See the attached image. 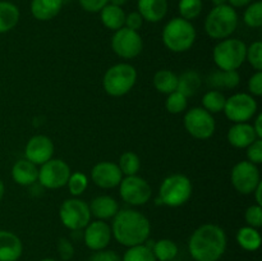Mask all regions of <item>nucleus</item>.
Wrapping results in <instances>:
<instances>
[{"instance_id":"nucleus-1","label":"nucleus","mask_w":262,"mask_h":261,"mask_svg":"<svg viewBox=\"0 0 262 261\" xmlns=\"http://www.w3.org/2000/svg\"><path fill=\"white\" fill-rule=\"evenodd\" d=\"M188 250L194 261H219L227 250V234L216 224H204L192 233Z\"/></svg>"},{"instance_id":"nucleus-2","label":"nucleus","mask_w":262,"mask_h":261,"mask_svg":"<svg viewBox=\"0 0 262 261\" xmlns=\"http://www.w3.org/2000/svg\"><path fill=\"white\" fill-rule=\"evenodd\" d=\"M110 228L115 240L125 247L143 245L151 232L150 220L142 212L133 209L119 210L113 217Z\"/></svg>"},{"instance_id":"nucleus-3","label":"nucleus","mask_w":262,"mask_h":261,"mask_svg":"<svg viewBox=\"0 0 262 261\" xmlns=\"http://www.w3.org/2000/svg\"><path fill=\"white\" fill-rule=\"evenodd\" d=\"M196 30L189 20L182 17L173 18L163 28V42L173 53H184L193 46Z\"/></svg>"},{"instance_id":"nucleus-4","label":"nucleus","mask_w":262,"mask_h":261,"mask_svg":"<svg viewBox=\"0 0 262 261\" xmlns=\"http://www.w3.org/2000/svg\"><path fill=\"white\" fill-rule=\"evenodd\" d=\"M238 14L229 4L214 7L205 19V31L215 40H224L237 30Z\"/></svg>"},{"instance_id":"nucleus-5","label":"nucleus","mask_w":262,"mask_h":261,"mask_svg":"<svg viewBox=\"0 0 262 261\" xmlns=\"http://www.w3.org/2000/svg\"><path fill=\"white\" fill-rule=\"evenodd\" d=\"M137 81V71L128 63H118L110 67L104 74L102 86L110 96L119 97L133 89Z\"/></svg>"},{"instance_id":"nucleus-6","label":"nucleus","mask_w":262,"mask_h":261,"mask_svg":"<svg viewBox=\"0 0 262 261\" xmlns=\"http://www.w3.org/2000/svg\"><path fill=\"white\" fill-rule=\"evenodd\" d=\"M247 45L239 38L220 40L212 51V58L217 68L223 71H237L246 61Z\"/></svg>"},{"instance_id":"nucleus-7","label":"nucleus","mask_w":262,"mask_h":261,"mask_svg":"<svg viewBox=\"0 0 262 261\" xmlns=\"http://www.w3.org/2000/svg\"><path fill=\"white\" fill-rule=\"evenodd\" d=\"M192 196V182L184 174H171L166 177L159 189L161 204L170 207H179Z\"/></svg>"},{"instance_id":"nucleus-8","label":"nucleus","mask_w":262,"mask_h":261,"mask_svg":"<svg viewBox=\"0 0 262 261\" xmlns=\"http://www.w3.org/2000/svg\"><path fill=\"white\" fill-rule=\"evenodd\" d=\"M59 217L66 228L77 232L86 228L91 220L89 205L79 199H68L59 209Z\"/></svg>"},{"instance_id":"nucleus-9","label":"nucleus","mask_w":262,"mask_h":261,"mask_svg":"<svg viewBox=\"0 0 262 261\" xmlns=\"http://www.w3.org/2000/svg\"><path fill=\"white\" fill-rule=\"evenodd\" d=\"M257 101L252 97V95L239 92L234 94L225 100V105L223 112L227 118L234 123H247L252 119L257 113Z\"/></svg>"},{"instance_id":"nucleus-10","label":"nucleus","mask_w":262,"mask_h":261,"mask_svg":"<svg viewBox=\"0 0 262 261\" xmlns=\"http://www.w3.org/2000/svg\"><path fill=\"white\" fill-rule=\"evenodd\" d=\"M184 128L192 137L207 140L215 133V119L204 107H192L184 115Z\"/></svg>"},{"instance_id":"nucleus-11","label":"nucleus","mask_w":262,"mask_h":261,"mask_svg":"<svg viewBox=\"0 0 262 261\" xmlns=\"http://www.w3.org/2000/svg\"><path fill=\"white\" fill-rule=\"evenodd\" d=\"M71 168L61 159H50L38 169V179L40 184L48 189H56L67 186Z\"/></svg>"},{"instance_id":"nucleus-12","label":"nucleus","mask_w":262,"mask_h":261,"mask_svg":"<svg viewBox=\"0 0 262 261\" xmlns=\"http://www.w3.org/2000/svg\"><path fill=\"white\" fill-rule=\"evenodd\" d=\"M119 193L123 201L127 204L133 206H142L148 202L152 194V189L146 179L136 174V176H127L122 179L119 183Z\"/></svg>"},{"instance_id":"nucleus-13","label":"nucleus","mask_w":262,"mask_h":261,"mask_svg":"<svg viewBox=\"0 0 262 261\" xmlns=\"http://www.w3.org/2000/svg\"><path fill=\"white\" fill-rule=\"evenodd\" d=\"M112 49L123 59H133L141 54L143 49L142 37L137 31L122 27L112 37Z\"/></svg>"},{"instance_id":"nucleus-14","label":"nucleus","mask_w":262,"mask_h":261,"mask_svg":"<svg viewBox=\"0 0 262 261\" xmlns=\"http://www.w3.org/2000/svg\"><path fill=\"white\" fill-rule=\"evenodd\" d=\"M230 179L235 191L242 194H251L261 182L260 170L251 161H239L232 169Z\"/></svg>"},{"instance_id":"nucleus-15","label":"nucleus","mask_w":262,"mask_h":261,"mask_svg":"<svg viewBox=\"0 0 262 261\" xmlns=\"http://www.w3.org/2000/svg\"><path fill=\"white\" fill-rule=\"evenodd\" d=\"M112 228L104 220L89 223L84 228L83 241L92 251H101L109 246L112 241Z\"/></svg>"},{"instance_id":"nucleus-16","label":"nucleus","mask_w":262,"mask_h":261,"mask_svg":"<svg viewBox=\"0 0 262 261\" xmlns=\"http://www.w3.org/2000/svg\"><path fill=\"white\" fill-rule=\"evenodd\" d=\"M91 178L97 187L109 189L119 186L123 179V174L118 164L112 161H101L92 168Z\"/></svg>"},{"instance_id":"nucleus-17","label":"nucleus","mask_w":262,"mask_h":261,"mask_svg":"<svg viewBox=\"0 0 262 261\" xmlns=\"http://www.w3.org/2000/svg\"><path fill=\"white\" fill-rule=\"evenodd\" d=\"M54 143L48 136L36 135L26 145V159L32 161L36 165H42L46 161L53 159Z\"/></svg>"},{"instance_id":"nucleus-18","label":"nucleus","mask_w":262,"mask_h":261,"mask_svg":"<svg viewBox=\"0 0 262 261\" xmlns=\"http://www.w3.org/2000/svg\"><path fill=\"white\" fill-rule=\"evenodd\" d=\"M23 245L17 234L0 230V261H17L22 256Z\"/></svg>"},{"instance_id":"nucleus-19","label":"nucleus","mask_w":262,"mask_h":261,"mask_svg":"<svg viewBox=\"0 0 262 261\" xmlns=\"http://www.w3.org/2000/svg\"><path fill=\"white\" fill-rule=\"evenodd\" d=\"M228 142L237 148H247L251 143L257 140L255 129L250 123H235L228 130Z\"/></svg>"},{"instance_id":"nucleus-20","label":"nucleus","mask_w":262,"mask_h":261,"mask_svg":"<svg viewBox=\"0 0 262 261\" xmlns=\"http://www.w3.org/2000/svg\"><path fill=\"white\" fill-rule=\"evenodd\" d=\"M137 12L142 15L143 20L150 23L160 22L168 13V0H138Z\"/></svg>"},{"instance_id":"nucleus-21","label":"nucleus","mask_w":262,"mask_h":261,"mask_svg":"<svg viewBox=\"0 0 262 261\" xmlns=\"http://www.w3.org/2000/svg\"><path fill=\"white\" fill-rule=\"evenodd\" d=\"M12 177L13 181L20 186H31L38 179L37 165L27 159H20L13 165Z\"/></svg>"},{"instance_id":"nucleus-22","label":"nucleus","mask_w":262,"mask_h":261,"mask_svg":"<svg viewBox=\"0 0 262 261\" xmlns=\"http://www.w3.org/2000/svg\"><path fill=\"white\" fill-rule=\"evenodd\" d=\"M89 207L91 215H94L99 220H104V222L106 219L114 217L119 211V205H118L117 200L113 199L112 196H106V194H102V196L92 200Z\"/></svg>"},{"instance_id":"nucleus-23","label":"nucleus","mask_w":262,"mask_h":261,"mask_svg":"<svg viewBox=\"0 0 262 261\" xmlns=\"http://www.w3.org/2000/svg\"><path fill=\"white\" fill-rule=\"evenodd\" d=\"M63 0H32L31 13L37 20H50L60 13Z\"/></svg>"},{"instance_id":"nucleus-24","label":"nucleus","mask_w":262,"mask_h":261,"mask_svg":"<svg viewBox=\"0 0 262 261\" xmlns=\"http://www.w3.org/2000/svg\"><path fill=\"white\" fill-rule=\"evenodd\" d=\"M241 76L237 71H223L217 69L207 77V84L214 90L235 89L239 84Z\"/></svg>"},{"instance_id":"nucleus-25","label":"nucleus","mask_w":262,"mask_h":261,"mask_svg":"<svg viewBox=\"0 0 262 261\" xmlns=\"http://www.w3.org/2000/svg\"><path fill=\"white\" fill-rule=\"evenodd\" d=\"M100 18L105 27L112 31H118L119 28L124 27L125 12L122 7L106 4L100 10Z\"/></svg>"},{"instance_id":"nucleus-26","label":"nucleus","mask_w":262,"mask_h":261,"mask_svg":"<svg viewBox=\"0 0 262 261\" xmlns=\"http://www.w3.org/2000/svg\"><path fill=\"white\" fill-rule=\"evenodd\" d=\"M20 18L19 8L10 2H0V33L12 31Z\"/></svg>"},{"instance_id":"nucleus-27","label":"nucleus","mask_w":262,"mask_h":261,"mask_svg":"<svg viewBox=\"0 0 262 261\" xmlns=\"http://www.w3.org/2000/svg\"><path fill=\"white\" fill-rule=\"evenodd\" d=\"M202 84L201 76L199 72L189 71L183 72L181 76H178V86H177V91L181 92L182 95L188 99L189 96H194L199 92L200 87Z\"/></svg>"},{"instance_id":"nucleus-28","label":"nucleus","mask_w":262,"mask_h":261,"mask_svg":"<svg viewBox=\"0 0 262 261\" xmlns=\"http://www.w3.org/2000/svg\"><path fill=\"white\" fill-rule=\"evenodd\" d=\"M154 86L161 94H171L177 91L178 76L169 69H160L154 76Z\"/></svg>"},{"instance_id":"nucleus-29","label":"nucleus","mask_w":262,"mask_h":261,"mask_svg":"<svg viewBox=\"0 0 262 261\" xmlns=\"http://www.w3.org/2000/svg\"><path fill=\"white\" fill-rule=\"evenodd\" d=\"M237 242L243 250L257 251L261 246V235L256 228L242 227L237 233Z\"/></svg>"},{"instance_id":"nucleus-30","label":"nucleus","mask_w":262,"mask_h":261,"mask_svg":"<svg viewBox=\"0 0 262 261\" xmlns=\"http://www.w3.org/2000/svg\"><path fill=\"white\" fill-rule=\"evenodd\" d=\"M151 250L158 261L176 260L177 255H178V246L176 245V242H173L171 240H166V238L154 242Z\"/></svg>"},{"instance_id":"nucleus-31","label":"nucleus","mask_w":262,"mask_h":261,"mask_svg":"<svg viewBox=\"0 0 262 261\" xmlns=\"http://www.w3.org/2000/svg\"><path fill=\"white\" fill-rule=\"evenodd\" d=\"M225 96L219 90H210L202 97V105L204 109L207 110L210 114H216L223 112L225 105Z\"/></svg>"},{"instance_id":"nucleus-32","label":"nucleus","mask_w":262,"mask_h":261,"mask_svg":"<svg viewBox=\"0 0 262 261\" xmlns=\"http://www.w3.org/2000/svg\"><path fill=\"white\" fill-rule=\"evenodd\" d=\"M122 261H158L154 256L152 250L147 245H137L128 247Z\"/></svg>"},{"instance_id":"nucleus-33","label":"nucleus","mask_w":262,"mask_h":261,"mask_svg":"<svg viewBox=\"0 0 262 261\" xmlns=\"http://www.w3.org/2000/svg\"><path fill=\"white\" fill-rule=\"evenodd\" d=\"M202 8H204L202 0H179L178 4V10L181 17L183 19L189 20V22L200 17Z\"/></svg>"},{"instance_id":"nucleus-34","label":"nucleus","mask_w":262,"mask_h":261,"mask_svg":"<svg viewBox=\"0 0 262 261\" xmlns=\"http://www.w3.org/2000/svg\"><path fill=\"white\" fill-rule=\"evenodd\" d=\"M118 166L124 176H136L141 166L140 156L132 151H127V153L122 154Z\"/></svg>"},{"instance_id":"nucleus-35","label":"nucleus","mask_w":262,"mask_h":261,"mask_svg":"<svg viewBox=\"0 0 262 261\" xmlns=\"http://www.w3.org/2000/svg\"><path fill=\"white\" fill-rule=\"evenodd\" d=\"M243 20L251 28H260L262 26V2H252L247 5L243 14Z\"/></svg>"},{"instance_id":"nucleus-36","label":"nucleus","mask_w":262,"mask_h":261,"mask_svg":"<svg viewBox=\"0 0 262 261\" xmlns=\"http://www.w3.org/2000/svg\"><path fill=\"white\" fill-rule=\"evenodd\" d=\"M188 106V100L181 92L174 91L168 95V99L165 101V107L170 114H181Z\"/></svg>"},{"instance_id":"nucleus-37","label":"nucleus","mask_w":262,"mask_h":261,"mask_svg":"<svg viewBox=\"0 0 262 261\" xmlns=\"http://www.w3.org/2000/svg\"><path fill=\"white\" fill-rule=\"evenodd\" d=\"M67 184H68L69 192H71L73 196H81V194L87 189L89 179H87L86 174L81 173V171H77V173L71 174Z\"/></svg>"},{"instance_id":"nucleus-38","label":"nucleus","mask_w":262,"mask_h":261,"mask_svg":"<svg viewBox=\"0 0 262 261\" xmlns=\"http://www.w3.org/2000/svg\"><path fill=\"white\" fill-rule=\"evenodd\" d=\"M246 60L252 66L256 71L262 69V42L261 41H255L251 44L246 50Z\"/></svg>"},{"instance_id":"nucleus-39","label":"nucleus","mask_w":262,"mask_h":261,"mask_svg":"<svg viewBox=\"0 0 262 261\" xmlns=\"http://www.w3.org/2000/svg\"><path fill=\"white\" fill-rule=\"evenodd\" d=\"M245 219L246 222H247L248 227L256 228V229L260 228L262 225V206L256 204L248 207V209L246 210Z\"/></svg>"},{"instance_id":"nucleus-40","label":"nucleus","mask_w":262,"mask_h":261,"mask_svg":"<svg viewBox=\"0 0 262 261\" xmlns=\"http://www.w3.org/2000/svg\"><path fill=\"white\" fill-rule=\"evenodd\" d=\"M247 158L255 165L262 163V138H257L247 147Z\"/></svg>"},{"instance_id":"nucleus-41","label":"nucleus","mask_w":262,"mask_h":261,"mask_svg":"<svg viewBox=\"0 0 262 261\" xmlns=\"http://www.w3.org/2000/svg\"><path fill=\"white\" fill-rule=\"evenodd\" d=\"M58 253L63 261H68L73 257L74 255V247L72 245L71 241L68 238H60L58 241Z\"/></svg>"},{"instance_id":"nucleus-42","label":"nucleus","mask_w":262,"mask_h":261,"mask_svg":"<svg viewBox=\"0 0 262 261\" xmlns=\"http://www.w3.org/2000/svg\"><path fill=\"white\" fill-rule=\"evenodd\" d=\"M248 90L253 96H261L262 95V72L256 71L255 74L248 79Z\"/></svg>"},{"instance_id":"nucleus-43","label":"nucleus","mask_w":262,"mask_h":261,"mask_svg":"<svg viewBox=\"0 0 262 261\" xmlns=\"http://www.w3.org/2000/svg\"><path fill=\"white\" fill-rule=\"evenodd\" d=\"M82 9L89 13H99L106 4H109V0H78Z\"/></svg>"},{"instance_id":"nucleus-44","label":"nucleus","mask_w":262,"mask_h":261,"mask_svg":"<svg viewBox=\"0 0 262 261\" xmlns=\"http://www.w3.org/2000/svg\"><path fill=\"white\" fill-rule=\"evenodd\" d=\"M143 25L142 15L138 12H130L129 14H125V22L124 27L129 28V30L138 31Z\"/></svg>"},{"instance_id":"nucleus-45","label":"nucleus","mask_w":262,"mask_h":261,"mask_svg":"<svg viewBox=\"0 0 262 261\" xmlns=\"http://www.w3.org/2000/svg\"><path fill=\"white\" fill-rule=\"evenodd\" d=\"M90 261H122V257L117 252L110 250H101L96 251L91 256Z\"/></svg>"},{"instance_id":"nucleus-46","label":"nucleus","mask_w":262,"mask_h":261,"mask_svg":"<svg viewBox=\"0 0 262 261\" xmlns=\"http://www.w3.org/2000/svg\"><path fill=\"white\" fill-rule=\"evenodd\" d=\"M253 0H228V4L230 5V7H233L235 9V8H243V7H247L248 4H251Z\"/></svg>"},{"instance_id":"nucleus-47","label":"nucleus","mask_w":262,"mask_h":261,"mask_svg":"<svg viewBox=\"0 0 262 261\" xmlns=\"http://www.w3.org/2000/svg\"><path fill=\"white\" fill-rule=\"evenodd\" d=\"M261 123H262V114H258L257 118H256V120H255V124H252L253 129H255L256 135H257L258 138H262V125H261Z\"/></svg>"},{"instance_id":"nucleus-48","label":"nucleus","mask_w":262,"mask_h":261,"mask_svg":"<svg viewBox=\"0 0 262 261\" xmlns=\"http://www.w3.org/2000/svg\"><path fill=\"white\" fill-rule=\"evenodd\" d=\"M253 193H255V199H256V204L260 205L262 206V199H261V193H262V182L258 183V186L256 187V189L253 191Z\"/></svg>"},{"instance_id":"nucleus-49","label":"nucleus","mask_w":262,"mask_h":261,"mask_svg":"<svg viewBox=\"0 0 262 261\" xmlns=\"http://www.w3.org/2000/svg\"><path fill=\"white\" fill-rule=\"evenodd\" d=\"M128 0H109V4L117 5V7H123Z\"/></svg>"},{"instance_id":"nucleus-50","label":"nucleus","mask_w":262,"mask_h":261,"mask_svg":"<svg viewBox=\"0 0 262 261\" xmlns=\"http://www.w3.org/2000/svg\"><path fill=\"white\" fill-rule=\"evenodd\" d=\"M214 7H219V5H224L228 4V0H211Z\"/></svg>"},{"instance_id":"nucleus-51","label":"nucleus","mask_w":262,"mask_h":261,"mask_svg":"<svg viewBox=\"0 0 262 261\" xmlns=\"http://www.w3.org/2000/svg\"><path fill=\"white\" fill-rule=\"evenodd\" d=\"M4 192H5V186L4 183H3L2 179H0V200H2L3 196H4Z\"/></svg>"},{"instance_id":"nucleus-52","label":"nucleus","mask_w":262,"mask_h":261,"mask_svg":"<svg viewBox=\"0 0 262 261\" xmlns=\"http://www.w3.org/2000/svg\"><path fill=\"white\" fill-rule=\"evenodd\" d=\"M41 261H56V260H54V258H42Z\"/></svg>"},{"instance_id":"nucleus-53","label":"nucleus","mask_w":262,"mask_h":261,"mask_svg":"<svg viewBox=\"0 0 262 261\" xmlns=\"http://www.w3.org/2000/svg\"><path fill=\"white\" fill-rule=\"evenodd\" d=\"M171 261H179V260H171Z\"/></svg>"}]
</instances>
